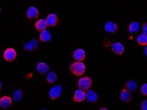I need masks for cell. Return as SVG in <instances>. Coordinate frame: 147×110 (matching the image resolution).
I'll return each mask as SVG.
<instances>
[{"instance_id": "obj_1", "label": "cell", "mask_w": 147, "mask_h": 110, "mask_svg": "<svg viewBox=\"0 0 147 110\" xmlns=\"http://www.w3.org/2000/svg\"><path fill=\"white\" fill-rule=\"evenodd\" d=\"M69 70L74 75L80 76L85 71V66L81 62H74L70 65Z\"/></svg>"}, {"instance_id": "obj_2", "label": "cell", "mask_w": 147, "mask_h": 110, "mask_svg": "<svg viewBox=\"0 0 147 110\" xmlns=\"http://www.w3.org/2000/svg\"><path fill=\"white\" fill-rule=\"evenodd\" d=\"M63 93V88L61 85H55L49 91V96L52 100H56L61 97Z\"/></svg>"}, {"instance_id": "obj_3", "label": "cell", "mask_w": 147, "mask_h": 110, "mask_svg": "<svg viewBox=\"0 0 147 110\" xmlns=\"http://www.w3.org/2000/svg\"><path fill=\"white\" fill-rule=\"evenodd\" d=\"M92 85V80L89 77L80 79L78 81V86L83 91H88Z\"/></svg>"}, {"instance_id": "obj_4", "label": "cell", "mask_w": 147, "mask_h": 110, "mask_svg": "<svg viewBox=\"0 0 147 110\" xmlns=\"http://www.w3.org/2000/svg\"><path fill=\"white\" fill-rule=\"evenodd\" d=\"M39 47V42L36 39L33 38L30 42L24 45V49L26 52H33L38 49Z\"/></svg>"}, {"instance_id": "obj_5", "label": "cell", "mask_w": 147, "mask_h": 110, "mask_svg": "<svg viewBox=\"0 0 147 110\" xmlns=\"http://www.w3.org/2000/svg\"><path fill=\"white\" fill-rule=\"evenodd\" d=\"M17 57V52L13 48H8L4 53V58L7 62H13Z\"/></svg>"}, {"instance_id": "obj_6", "label": "cell", "mask_w": 147, "mask_h": 110, "mask_svg": "<svg viewBox=\"0 0 147 110\" xmlns=\"http://www.w3.org/2000/svg\"><path fill=\"white\" fill-rule=\"evenodd\" d=\"M120 98L122 101L129 103L132 101V93L131 91H129L127 89H124L121 91Z\"/></svg>"}, {"instance_id": "obj_7", "label": "cell", "mask_w": 147, "mask_h": 110, "mask_svg": "<svg viewBox=\"0 0 147 110\" xmlns=\"http://www.w3.org/2000/svg\"><path fill=\"white\" fill-rule=\"evenodd\" d=\"M86 99L87 101L90 104H95L98 101V96L95 91L94 90H90L88 91L86 94Z\"/></svg>"}, {"instance_id": "obj_8", "label": "cell", "mask_w": 147, "mask_h": 110, "mask_svg": "<svg viewBox=\"0 0 147 110\" xmlns=\"http://www.w3.org/2000/svg\"><path fill=\"white\" fill-rule=\"evenodd\" d=\"M27 15L28 18L30 19H31V20L36 19L38 18L40 15L39 11L35 7H30L27 11Z\"/></svg>"}, {"instance_id": "obj_9", "label": "cell", "mask_w": 147, "mask_h": 110, "mask_svg": "<svg viewBox=\"0 0 147 110\" xmlns=\"http://www.w3.org/2000/svg\"><path fill=\"white\" fill-rule=\"evenodd\" d=\"M86 98V94L82 90H77L74 94L73 97V101L77 103H81L84 101Z\"/></svg>"}, {"instance_id": "obj_10", "label": "cell", "mask_w": 147, "mask_h": 110, "mask_svg": "<svg viewBox=\"0 0 147 110\" xmlns=\"http://www.w3.org/2000/svg\"><path fill=\"white\" fill-rule=\"evenodd\" d=\"M111 50L115 54L118 55H121L124 53L125 51V47L122 43L119 42H117L112 45Z\"/></svg>"}, {"instance_id": "obj_11", "label": "cell", "mask_w": 147, "mask_h": 110, "mask_svg": "<svg viewBox=\"0 0 147 110\" xmlns=\"http://www.w3.org/2000/svg\"><path fill=\"white\" fill-rule=\"evenodd\" d=\"M13 104V101L9 96H4L0 100V106L3 109H8Z\"/></svg>"}, {"instance_id": "obj_12", "label": "cell", "mask_w": 147, "mask_h": 110, "mask_svg": "<svg viewBox=\"0 0 147 110\" xmlns=\"http://www.w3.org/2000/svg\"><path fill=\"white\" fill-rule=\"evenodd\" d=\"M105 30L106 32L108 33H117L118 27V25L116 23H114L113 22H107L105 24Z\"/></svg>"}, {"instance_id": "obj_13", "label": "cell", "mask_w": 147, "mask_h": 110, "mask_svg": "<svg viewBox=\"0 0 147 110\" xmlns=\"http://www.w3.org/2000/svg\"><path fill=\"white\" fill-rule=\"evenodd\" d=\"M46 21L48 26L55 27L59 22L58 17L54 14H51L48 15L46 18Z\"/></svg>"}, {"instance_id": "obj_14", "label": "cell", "mask_w": 147, "mask_h": 110, "mask_svg": "<svg viewBox=\"0 0 147 110\" xmlns=\"http://www.w3.org/2000/svg\"><path fill=\"white\" fill-rule=\"evenodd\" d=\"M73 57L75 60L81 62V61L84 60L86 57V53L82 49H78L74 52Z\"/></svg>"}, {"instance_id": "obj_15", "label": "cell", "mask_w": 147, "mask_h": 110, "mask_svg": "<svg viewBox=\"0 0 147 110\" xmlns=\"http://www.w3.org/2000/svg\"><path fill=\"white\" fill-rule=\"evenodd\" d=\"M47 26H48V24L47 23L46 20L43 19H41L38 21H36L35 24V27L38 31L42 32L46 30Z\"/></svg>"}, {"instance_id": "obj_16", "label": "cell", "mask_w": 147, "mask_h": 110, "mask_svg": "<svg viewBox=\"0 0 147 110\" xmlns=\"http://www.w3.org/2000/svg\"><path fill=\"white\" fill-rule=\"evenodd\" d=\"M40 39L42 42H49L52 39V36L51 33L47 30H45L40 35Z\"/></svg>"}, {"instance_id": "obj_17", "label": "cell", "mask_w": 147, "mask_h": 110, "mask_svg": "<svg viewBox=\"0 0 147 110\" xmlns=\"http://www.w3.org/2000/svg\"><path fill=\"white\" fill-rule=\"evenodd\" d=\"M50 70V67L45 63L40 62L36 66V70L41 75H45Z\"/></svg>"}, {"instance_id": "obj_18", "label": "cell", "mask_w": 147, "mask_h": 110, "mask_svg": "<svg viewBox=\"0 0 147 110\" xmlns=\"http://www.w3.org/2000/svg\"><path fill=\"white\" fill-rule=\"evenodd\" d=\"M125 89L131 92H134L138 89V85L136 82L133 80H129L125 84Z\"/></svg>"}, {"instance_id": "obj_19", "label": "cell", "mask_w": 147, "mask_h": 110, "mask_svg": "<svg viewBox=\"0 0 147 110\" xmlns=\"http://www.w3.org/2000/svg\"><path fill=\"white\" fill-rule=\"evenodd\" d=\"M57 79H58V76L57 75L55 71L49 72L47 75V80L49 83L50 84L54 83L57 80Z\"/></svg>"}, {"instance_id": "obj_20", "label": "cell", "mask_w": 147, "mask_h": 110, "mask_svg": "<svg viewBox=\"0 0 147 110\" xmlns=\"http://www.w3.org/2000/svg\"><path fill=\"white\" fill-rule=\"evenodd\" d=\"M129 32L132 33H136L140 30V24L137 22H132L129 25Z\"/></svg>"}, {"instance_id": "obj_21", "label": "cell", "mask_w": 147, "mask_h": 110, "mask_svg": "<svg viewBox=\"0 0 147 110\" xmlns=\"http://www.w3.org/2000/svg\"><path fill=\"white\" fill-rule=\"evenodd\" d=\"M137 43L141 46H146L147 45V38L146 35L145 34H141L140 35L137 39Z\"/></svg>"}, {"instance_id": "obj_22", "label": "cell", "mask_w": 147, "mask_h": 110, "mask_svg": "<svg viewBox=\"0 0 147 110\" xmlns=\"http://www.w3.org/2000/svg\"><path fill=\"white\" fill-rule=\"evenodd\" d=\"M13 97L14 99L16 102H19L22 99V90L21 89H18L17 90H16L14 94H13Z\"/></svg>"}, {"instance_id": "obj_23", "label": "cell", "mask_w": 147, "mask_h": 110, "mask_svg": "<svg viewBox=\"0 0 147 110\" xmlns=\"http://www.w3.org/2000/svg\"><path fill=\"white\" fill-rule=\"evenodd\" d=\"M141 94L144 96H146L147 95V84L145 83L141 87Z\"/></svg>"}, {"instance_id": "obj_24", "label": "cell", "mask_w": 147, "mask_h": 110, "mask_svg": "<svg viewBox=\"0 0 147 110\" xmlns=\"http://www.w3.org/2000/svg\"><path fill=\"white\" fill-rule=\"evenodd\" d=\"M147 100H145L144 101H143L141 104V109L142 110H146L147 109V104H146V102Z\"/></svg>"}, {"instance_id": "obj_25", "label": "cell", "mask_w": 147, "mask_h": 110, "mask_svg": "<svg viewBox=\"0 0 147 110\" xmlns=\"http://www.w3.org/2000/svg\"><path fill=\"white\" fill-rule=\"evenodd\" d=\"M142 31H143V33L146 35V23H145L143 25Z\"/></svg>"}, {"instance_id": "obj_26", "label": "cell", "mask_w": 147, "mask_h": 110, "mask_svg": "<svg viewBox=\"0 0 147 110\" xmlns=\"http://www.w3.org/2000/svg\"><path fill=\"white\" fill-rule=\"evenodd\" d=\"M100 109V110H108V108H101Z\"/></svg>"}]
</instances>
